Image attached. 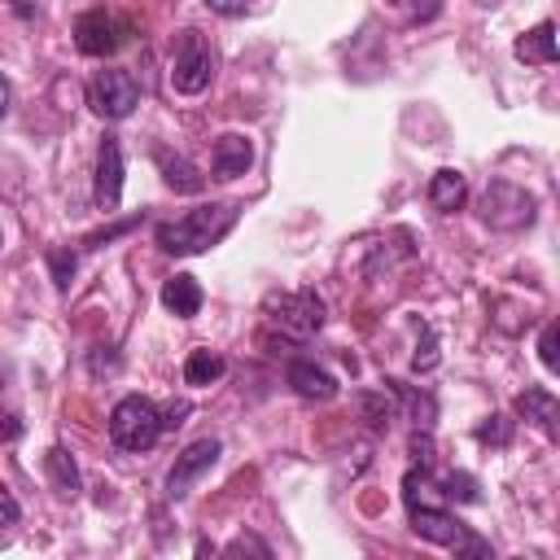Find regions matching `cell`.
Wrapping results in <instances>:
<instances>
[{"mask_svg": "<svg viewBox=\"0 0 560 560\" xmlns=\"http://www.w3.org/2000/svg\"><path fill=\"white\" fill-rule=\"evenodd\" d=\"M236 223V206L232 201H214V206H197L171 223H158V245L166 254H201L210 245H219Z\"/></svg>", "mask_w": 560, "mask_h": 560, "instance_id": "6da1fadb", "label": "cell"}, {"mask_svg": "<svg viewBox=\"0 0 560 560\" xmlns=\"http://www.w3.org/2000/svg\"><path fill=\"white\" fill-rule=\"evenodd\" d=\"M407 521L411 529L424 538V542H438V547H451V551H464V556H490V542H481L459 516H451L446 508H433L424 499H407Z\"/></svg>", "mask_w": 560, "mask_h": 560, "instance_id": "7a4b0ae2", "label": "cell"}, {"mask_svg": "<svg viewBox=\"0 0 560 560\" xmlns=\"http://www.w3.org/2000/svg\"><path fill=\"white\" fill-rule=\"evenodd\" d=\"M267 324L289 337V341H306L324 328V298L315 289H293V293H271L267 298Z\"/></svg>", "mask_w": 560, "mask_h": 560, "instance_id": "3957f363", "label": "cell"}, {"mask_svg": "<svg viewBox=\"0 0 560 560\" xmlns=\"http://www.w3.org/2000/svg\"><path fill=\"white\" fill-rule=\"evenodd\" d=\"M162 429H166V416L149 398H140V394L118 398L114 411H109V438L122 451H149L162 438Z\"/></svg>", "mask_w": 560, "mask_h": 560, "instance_id": "277c9868", "label": "cell"}, {"mask_svg": "<svg viewBox=\"0 0 560 560\" xmlns=\"http://www.w3.org/2000/svg\"><path fill=\"white\" fill-rule=\"evenodd\" d=\"M210 79H214V52H210V44L201 39V31L184 26V31L175 35L171 88H175V92H184V96H197V92H206V88H210Z\"/></svg>", "mask_w": 560, "mask_h": 560, "instance_id": "5b68a950", "label": "cell"}, {"mask_svg": "<svg viewBox=\"0 0 560 560\" xmlns=\"http://www.w3.org/2000/svg\"><path fill=\"white\" fill-rule=\"evenodd\" d=\"M127 35H131V26L109 9H88L74 18V48L83 57H109L127 44Z\"/></svg>", "mask_w": 560, "mask_h": 560, "instance_id": "8992f818", "label": "cell"}, {"mask_svg": "<svg viewBox=\"0 0 560 560\" xmlns=\"http://www.w3.org/2000/svg\"><path fill=\"white\" fill-rule=\"evenodd\" d=\"M136 101H140V88H136V79H131L127 70H118V66L96 70L92 83H88V105H92L101 118H109V122L127 118V114L136 109Z\"/></svg>", "mask_w": 560, "mask_h": 560, "instance_id": "52a82bcc", "label": "cell"}, {"mask_svg": "<svg viewBox=\"0 0 560 560\" xmlns=\"http://www.w3.org/2000/svg\"><path fill=\"white\" fill-rule=\"evenodd\" d=\"M481 219H486L490 228H499V232L525 228V223H534V197H529L525 188L508 184V179H494V184L486 188V197H481Z\"/></svg>", "mask_w": 560, "mask_h": 560, "instance_id": "ba28073f", "label": "cell"}, {"mask_svg": "<svg viewBox=\"0 0 560 560\" xmlns=\"http://www.w3.org/2000/svg\"><path fill=\"white\" fill-rule=\"evenodd\" d=\"M219 451H223L219 438H201V442L184 446V455H175V464H171V472H166V494H171V499H184V494L192 490V481L214 468Z\"/></svg>", "mask_w": 560, "mask_h": 560, "instance_id": "9c48e42d", "label": "cell"}, {"mask_svg": "<svg viewBox=\"0 0 560 560\" xmlns=\"http://www.w3.org/2000/svg\"><path fill=\"white\" fill-rule=\"evenodd\" d=\"M118 197H122V144L114 136H105L96 149V206L105 214H114Z\"/></svg>", "mask_w": 560, "mask_h": 560, "instance_id": "30bf717a", "label": "cell"}, {"mask_svg": "<svg viewBox=\"0 0 560 560\" xmlns=\"http://www.w3.org/2000/svg\"><path fill=\"white\" fill-rule=\"evenodd\" d=\"M249 166H254V140L241 136V131H223V136L214 140V149H210V171H214V179H236V175H245Z\"/></svg>", "mask_w": 560, "mask_h": 560, "instance_id": "8fae6325", "label": "cell"}, {"mask_svg": "<svg viewBox=\"0 0 560 560\" xmlns=\"http://www.w3.org/2000/svg\"><path fill=\"white\" fill-rule=\"evenodd\" d=\"M284 381L293 385V394H302V398H311V402H328V398H337V376H332L328 368L311 363V359H289Z\"/></svg>", "mask_w": 560, "mask_h": 560, "instance_id": "7c38bea8", "label": "cell"}, {"mask_svg": "<svg viewBox=\"0 0 560 560\" xmlns=\"http://www.w3.org/2000/svg\"><path fill=\"white\" fill-rule=\"evenodd\" d=\"M158 158V171H162V179H166V188H175V192H201L206 188V179H201V171L184 158V153H171V149H158L153 153Z\"/></svg>", "mask_w": 560, "mask_h": 560, "instance_id": "4fadbf2b", "label": "cell"}, {"mask_svg": "<svg viewBox=\"0 0 560 560\" xmlns=\"http://www.w3.org/2000/svg\"><path fill=\"white\" fill-rule=\"evenodd\" d=\"M525 66H551L560 52H556V26L551 22H538L534 31H525L521 39H516V48H512Z\"/></svg>", "mask_w": 560, "mask_h": 560, "instance_id": "5bb4252c", "label": "cell"}, {"mask_svg": "<svg viewBox=\"0 0 560 560\" xmlns=\"http://www.w3.org/2000/svg\"><path fill=\"white\" fill-rule=\"evenodd\" d=\"M162 306L171 311V315H179V319H192L197 311H201V284L192 280V276H171L166 284H162Z\"/></svg>", "mask_w": 560, "mask_h": 560, "instance_id": "9a60e30c", "label": "cell"}, {"mask_svg": "<svg viewBox=\"0 0 560 560\" xmlns=\"http://www.w3.org/2000/svg\"><path fill=\"white\" fill-rule=\"evenodd\" d=\"M429 201L442 210V214H451V210H459L464 201H468V179L459 175V171H438L433 179H429Z\"/></svg>", "mask_w": 560, "mask_h": 560, "instance_id": "2e32d148", "label": "cell"}, {"mask_svg": "<svg viewBox=\"0 0 560 560\" xmlns=\"http://www.w3.org/2000/svg\"><path fill=\"white\" fill-rule=\"evenodd\" d=\"M516 411L534 424V429H542L547 438H556V398H551V389H525L521 398H516Z\"/></svg>", "mask_w": 560, "mask_h": 560, "instance_id": "e0dca14e", "label": "cell"}, {"mask_svg": "<svg viewBox=\"0 0 560 560\" xmlns=\"http://www.w3.org/2000/svg\"><path fill=\"white\" fill-rule=\"evenodd\" d=\"M223 372H228V363H223V354L210 350V346H197V350H188V359H184V381H188V385H214Z\"/></svg>", "mask_w": 560, "mask_h": 560, "instance_id": "ac0fdd59", "label": "cell"}, {"mask_svg": "<svg viewBox=\"0 0 560 560\" xmlns=\"http://www.w3.org/2000/svg\"><path fill=\"white\" fill-rule=\"evenodd\" d=\"M44 472H48V486H52L57 494H79V468H74V459H70L61 446H52V451L44 455Z\"/></svg>", "mask_w": 560, "mask_h": 560, "instance_id": "d6986e66", "label": "cell"}, {"mask_svg": "<svg viewBox=\"0 0 560 560\" xmlns=\"http://www.w3.org/2000/svg\"><path fill=\"white\" fill-rule=\"evenodd\" d=\"M411 368L416 372H433L438 368V332H433V324H420V346L411 354Z\"/></svg>", "mask_w": 560, "mask_h": 560, "instance_id": "ffe728a7", "label": "cell"}, {"mask_svg": "<svg viewBox=\"0 0 560 560\" xmlns=\"http://www.w3.org/2000/svg\"><path fill=\"white\" fill-rule=\"evenodd\" d=\"M442 494L459 499V503H477V477L472 472H451V477H442Z\"/></svg>", "mask_w": 560, "mask_h": 560, "instance_id": "44dd1931", "label": "cell"}, {"mask_svg": "<svg viewBox=\"0 0 560 560\" xmlns=\"http://www.w3.org/2000/svg\"><path fill=\"white\" fill-rule=\"evenodd\" d=\"M48 267H52V284L66 293L70 289V276H74V254L70 249H48Z\"/></svg>", "mask_w": 560, "mask_h": 560, "instance_id": "7402d4cb", "label": "cell"}, {"mask_svg": "<svg viewBox=\"0 0 560 560\" xmlns=\"http://www.w3.org/2000/svg\"><path fill=\"white\" fill-rule=\"evenodd\" d=\"M477 438L490 442V446H508V442H512V420H508V416H490V420L477 429Z\"/></svg>", "mask_w": 560, "mask_h": 560, "instance_id": "603a6c76", "label": "cell"}, {"mask_svg": "<svg viewBox=\"0 0 560 560\" xmlns=\"http://www.w3.org/2000/svg\"><path fill=\"white\" fill-rule=\"evenodd\" d=\"M556 341H560V328H556V324H542V337H538V359H542V368H547V372H556V368H560Z\"/></svg>", "mask_w": 560, "mask_h": 560, "instance_id": "cb8c5ba5", "label": "cell"}, {"mask_svg": "<svg viewBox=\"0 0 560 560\" xmlns=\"http://www.w3.org/2000/svg\"><path fill=\"white\" fill-rule=\"evenodd\" d=\"M18 521H22V508H18L13 490H4V486H0V534H4V529H13Z\"/></svg>", "mask_w": 560, "mask_h": 560, "instance_id": "d4e9b609", "label": "cell"}, {"mask_svg": "<svg viewBox=\"0 0 560 560\" xmlns=\"http://www.w3.org/2000/svg\"><path fill=\"white\" fill-rule=\"evenodd\" d=\"M411 455H416V459L429 468V459H433V438H429V429H424V433H420V429L411 433Z\"/></svg>", "mask_w": 560, "mask_h": 560, "instance_id": "484cf974", "label": "cell"}, {"mask_svg": "<svg viewBox=\"0 0 560 560\" xmlns=\"http://www.w3.org/2000/svg\"><path fill=\"white\" fill-rule=\"evenodd\" d=\"M140 219H127V223H118V228H105V232H92L88 236V245H105V241H114V236H122V232H131Z\"/></svg>", "mask_w": 560, "mask_h": 560, "instance_id": "4316f807", "label": "cell"}, {"mask_svg": "<svg viewBox=\"0 0 560 560\" xmlns=\"http://www.w3.org/2000/svg\"><path fill=\"white\" fill-rule=\"evenodd\" d=\"M214 13H223V18H236V13H245V0H206Z\"/></svg>", "mask_w": 560, "mask_h": 560, "instance_id": "83f0119b", "label": "cell"}, {"mask_svg": "<svg viewBox=\"0 0 560 560\" xmlns=\"http://www.w3.org/2000/svg\"><path fill=\"white\" fill-rule=\"evenodd\" d=\"M18 433H22V424L13 416H0V442H13Z\"/></svg>", "mask_w": 560, "mask_h": 560, "instance_id": "f1b7e54d", "label": "cell"}, {"mask_svg": "<svg viewBox=\"0 0 560 560\" xmlns=\"http://www.w3.org/2000/svg\"><path fill=\"white\" fill-rule=\"evenodd\" d=\"M228 551H258V556H267V547H262L258 538H236V542H232Z\"/></svg>", "mask_w": 560, "mask_h": 560, "instance_id": "f546056e", "label": "cell"}, {"mask_svg": "<svg viewBox=\"0 0 560 560\" xmlns=\"http://www.w3.org/2000/svg\"><path fill=\"white\" fill-rule=\"evenodd\" d=\"M9 105H13V88H9V79L0 74V118L9 114Z\"/></svg>", "mask_w": 560, "mask_h": 560, "instance_id": "4dcf8cb0", "label": "cell"}, {"mask_svg": "<svg viewBox=\"0 0 560 560\" xmlns=\"http://www.w3.org/2000/svg\"><path fill=\"white\" fill-rule=\"evenodd\" d=\"M394 4H402V9H411V18H424V9H420V0H394Z\"/></svg>", "mask_w": 560, "mask_h": 560, "instance_id": "1f68e13d", "label": "cell"}, {"mask_svg": "<svg viewBox=\"0 0 560 560\" xmlns=\"http://www.w3.org/2000/svg\"><path fill=\"white\" fill-rule=\"evenodd\" d=\"M9 4H13L18 13H31V9H35V0H9Z\"/></svg>", "mask_w": 560, "mask_h": 560, "instance_id": "d6a6232c", "label": "cell"}, {"mask_svg": "<svg viewBox=\"0 0 560 560\" xmlns=\"http://www.w3.org/2000/svg\"><path fill=\"white\" fill-rule=\"evenodd\" d=\"M0 245H4V236H0Z\"/></svg>", "mask_w": 560, "mask_h": 560, "instance_id": "836d02e7", "label": "cell"}]
</instances>
